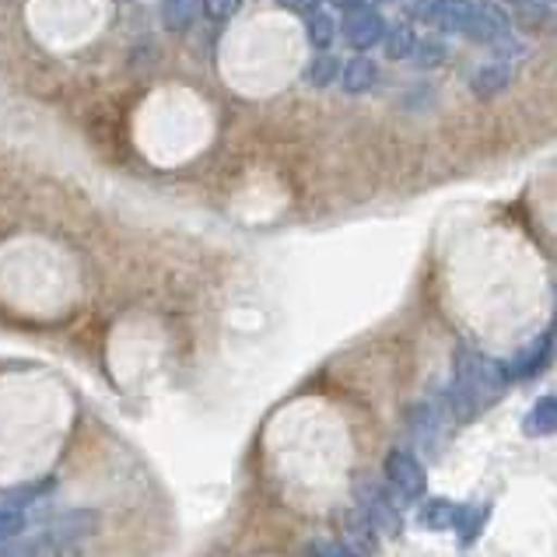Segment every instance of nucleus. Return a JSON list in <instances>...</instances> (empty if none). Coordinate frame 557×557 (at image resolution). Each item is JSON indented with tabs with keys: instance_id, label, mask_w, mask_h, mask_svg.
<instances>
[{
	"instance_id": "nucleus-14",
	"label": "nucleus",
	"mask_w": 557,
	"mask_h": 557,
	"mask_svg": "<svg viewBox=\"0 0 557 557\" xmlns=\"http://www.w3.org/2000/svg\"><path fill=\"white\" fill-rule=\"evenodd\" d=\"M456 516H459V505L456 502H445V498H435L421 508V527L428 530H453L456 527Z\"/></svg>"
},
{
	"instance_id": "nucleus-8",
	"label": "nucleus",
	"mask_w": 557,
	"mask_h": 557,
	"mask_svg": "<svg viewBox=\"0 0 557 557\" xmlns=\"http://www.w3.org/2000/svg\"><path fill=\"white\" fill-rule=\"evenodd\" d=\"M512 85V67L508 63H487V67H481L473 74V82H470V88H473V95L476 99H498V95Z\"/></svg>"
},
{
	"instance_id": "nucleus-11",
	"label": "nucleus",
	"mask_w": 557,
	"mask_h": 557,
	"mask_svg": "<svg viewBox=\"0 0 557 557\" xmlns=\"http://www.w3.org/2000/svg\"><path fill=\"white\" fill-rule=\"evenodd\" d=\"M413 46H418V32L413 25H386V36H382V50L389 60H410Z\"/></svg>"
},
{
	"instance_id": "nucleus-7",
	"label": "nucleus",
	"mask_w": 557,
	"mask_h": 557,
	"mask_svg": "<svg viewBox=\"0 0 557 557\" xmlns=\"http://www.w3.org/2000/svg\"><path fill=\"white\" fill-rule=\"evenodd\" d=\"M522 432H527L530 438L557 435V393L540 396V400L533 404V410L527 413V421H522Z\"/></svg>"
},
{
	"instance_id": "nucleus-23",
	"label": "nucleus",
	"mask_w": 557,
	"mask_h": 557,
	"mask_svg": "<svg viewBox=\"0 0 557 557\" xmlns=\"http://www.w3.org/2000/svg\"><path fill=\"white\" fill-rule=\"evenodd\" d=\"M547 25H554V32H557V11H554V14H547Z\"/></svg>"
},
{
	"instance_id": "nucleus-10",
	"label": "nucleus",
	"mask_w": 557,
	"mask_h": 557,
	"mask_svg": "<svg viewBox=\"0 0 557 557\" xmlns=\"http://www.w3.org/2000/svg\"><path fill=\"white\" fill-rule=\"evenodd\" d=\"M341 71H344V60L337 53H315L309 60V67H306V82L312 88H330V85H337L341 82Z\"/></svg>"
},
{
	"instance_id": "nucleus-16",
	"label": "nucleus",
	"mask_w": 557,
	"mask_h": 557,
	"mask_svg": "<svg viewBox=\"0 0 557 557\" xmlns=\"http://www.w3.org/2000/svg\"><path fill=\"white\" fill-rule=\"evenodd\" d=\"M50 491H57V481H39V484H25V487H18L14 495H8V498H0L8 508H18V512H28L32 505L36 502H42Z\"/></svg>"
},
{
	"instance_id": "nucleus-15",
	"label": "nucleus",
	"mask_w": 557,
	"mask_h": 557,
	"mask_svg": "<svg viewBox=\"0 0 557 557\" xmlns=\"http://www.w3.org/2000/svg\"><path fill=\"white\" fill-rule=\"evenodd\" d=\"M445 57H449V46L442 39H418V46H413V53H410V63L418 71H435L445 63Z\"/></svg>"
},
{
	"instance_id": "nucleus-13",
	"label": "nucleus",
	"mask_w": 557,
	"mask_h": 557,
	"mask_svg": "<svg viewBox=\"0 0 557 557\" xmlns=\"http://www.w3.org/2000/svg\"><path fill=\"white\" fill-rule=\"evenodd\" d=\"M484 522H487V505H459V516H456V533H459V540L470 547L476 536H481V530H484Z\"/></svg>"
},
{
	"instance_id": "nucleus-19",
	"label": "nucleus",
	"mask_w": 557,
	"mask_h": 557,
	"mask_svg": "<svg viewBox=\"0 0 557 557\" xmlns=\"http://www.w3.org/2000/svg\"><path fill=\"white\" fill-rule=\"evenodd\" d=\"M442 4H445V0H413V4H410V18H418V22H438Z\"/></svg>"
},
{
	"instance_id": "nucleus-2",
	"label": "nucleus",
	"mask_w": 557,
	"mask_h": 557,
	"mask_svg": "<svg viewBox=\"0 0 557 557\" xmlns=\"http://www.w3.org/2000/svg\"><path fill=\"white\" fill-rule=\"evenodd\" d=\"M386 487L393 491L404 505H413L424 498L428 487V473L421 467V459L410 449H393L386 456Z\"/></svg>"
},
{
	"instance_id": "nucleus-12",
	"label": "nucleus",
	"mask_w": 557,
	"mask_h": 557,
	"mask_svg": "<svg viewBox=\"0 0 557 557\" xmlns=\"http://www.w3.org/2000/svg\"><path fill=\"white\" fill-rule=\"evenodd\" d=\"M306 36H309V42L315 46V50L326 53L330 46H333V39H337V22H333V14L330 11L309 14V18H306Z\"/></svg>"
},
{
	"instance_id": "nucleus-18",
	"label": "nucleus",
	"mask_w": 557,
	"mask_h": 557,
	"mask_svg": "<svg viewBox=\"0 0 557 557\" xmlns=\"http://www.w3.org/2000/svg\"><path fill=\"white\" fill-rule=\"evenodd\" d=\"M238 8H243V0H200V14L214 25L232 22L238 14Z\"/></svg>"
},
{
	"instance_id": "nucleus-4",
	"label": "nucleus",
	"mask_w": 557,
	"mask_h": 557,
	"mask_svg": "<svg viewBox=\"0 0 557 557\" xmlns=\"http://www.w3.org/2000/svg\"><path fill=\"white\" fill-rule=\"evenodd\" d=\"M95 527H99V519H95V512H88V508H71V512H63L57 519L46 522V533L57 536V540H67V544H88V536L95 533Z\"/></svg>"
},
{
	"instance_id": "nucleus-3",
	"label": "nucleus",
	"mask_w": 557,
	"mask_h": 557,
	"mask_svg": "<svg viewBox=\"0 0 557 557\" xmlns=\"http://www.w3.org/2000/svg\"><path fill=\"white\" fill-rule=\"evenodd\" d=\"M341 32H344V39L351 50L358 53H369L372 46L382 42V36H386V18L369 8V4H361V8H351V11H344V18H341Z\"/></svg>"
},
{
	"instance_id": "nucleus-1",
	"label": "nucleus",
	"mask_w": 557,
	"mask_h": 557,
	"mask_svg": "<svg viewBox=\"0 0 557 557\" xmlns=\"http://www.w3.org/2000/svg\"><path fill=\"white\" fill-rule=\"evenodd\" d=\"M508 386L505 364L487 358L481 351H463L456 355V375H453V389L445 396V407H449V418L456 421H470L473 413H484L491 404H498V396Z\"/></svg>"
},
{
	"instance_id": "nucleus-9",
	"label": "nucleus",
	"mask_w": 557,
	"mask_h": 557,
	"mask_svg": "<svg viewBox=\"0 0 557 557\" xmlns=\"http://www.w3.org/2000/svg\"><path fill=\"white\" fill-rule=\"evenodd\" d=\"M158 14L169 32H189L200 18V0H162Z\"/></svg>"
},
{
	"instance_id": "nucleus-24",
	"label": "nucleus",
	"mask_w": 557,
	"mask_h": 557,
	"mask_svg": "<svg viewBox=\"0 0 557 557\" xmlns=\"http://www.w3.org/2000/svg\"><path fill=\"white\" fill-rule=\"evenodd\" d=\"M505 4H527V0H505Z\"/></svg>"
},
{
	"instance_id": "nucleus-25",
	"label": "nucleus",
	"mask_w": 557,
	"mask_h": 557,
	"mask_svg": "<svg viewBox=\"0 0 557 557\" xmlns=\"http://www.w3.org/2000/svg\"><path fill=\"white\" fill-rule=\"evenodd\" d=\"M554 4H557V0H554Z\"/></svg>"
},
{
	"instance_id": "nucleus-22",
	"label": "nucleus",
	"mask_w": 557,
	"mask_h": 557,
	"mask_svg": "<svg viewBox=\"0 0 557 557\" xmlns=\"http://www.w3.org/2000/svg\"><path fill=\"white\" fill-rule=\"evenodd\" d=\"M333 8H344V11H351V8H361V4H369V0H330Z\"/></svg>"
},
{
	"instance_id": "nucleus-17",
	"label": "nucleus",
	"mask_w": 557,
	"mask_h": 557,
	"mask_svg": "<svg viewBox=\"0 0 557 557\" xmlns=\"http://www.w3.org/2000/svg\"><path fill=\"white\" fill-rule=\"evenodd\" d=\"M25 530H28V516L0 502V544H11V540L25 536Z\"/></svg>"
},
{
	"instance_id": "nucleus-20",
	"label": "nucleus",
	"mask_w": 557,
	"mask_h": 557,
	"mask_svg": "<svg viewBox=\"0 0 557 557\" xmlns=\"http://www.w3.org/2000/svg\"><path fill=\"white\" fill-rule=\"evenodd\" d=\"M277 8H284V11H292V14H315L320 11V0H277Z\"/></svg>"
},
{
	"instance_id": "nucleus-21",
	"label": "nucleus",
	"mask_w": 557,
	"mask_h": 557,
	"mask_svg": "<svg viewBox=\"0 0 557 557\" xmlns=\"http://www.w3.org/2000/svg\"><path fill=\"white\" fill-rule=\"evenodd\" d=\"M522 11H519V22H527V28H536V25H544L547 22V11L544 8H533L530 0L527 4H519Z\"/></svg>"
},
{
	"instance_id": "nucleus-6",
	"label": "nucleus",
	"mask_w": 557,
	"mask_h": 557,
	"mask_svg": "<svg viewBox=\"0 0 557 557\" xmlns=\"http://www.w3.org/2000/svg\"><path fill=\"white\" fill-rule=\"evenodd\" d=\"M550 351H554V333H544V337L533 341L530 351H522L512 364H505V375L508 379H530V375H536L547 364Z\"/></svg>"
},
{
	"instance_id": "nucleus-5",
	"label": "nucleus",
	"mask_w": 557,
	"mask_h": 557,
	"mask_svg": "<svg viewBox=\"0 0 557 557\" xmlns=\"http://www.w3.org/2000/svg\"><path fill=\"white\" fill-rule=\"evenodd\" d=\"M379 82V67H375V60L372 57H351L344 63V71H341V85L347 95H364V91H372Z\"/></svg>"
}]
</instances>
